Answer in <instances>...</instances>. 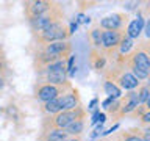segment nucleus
Instances as JSON below:
<instances>
[{"label": "nucleus", "instance_id": "1", "mask_svg": "<svg viewBox=\"0 0 150 141\" xmlns=\"http://www.w3.org/2000/svg\"><path fill=\"white\" fill-rule=\"evenodd\" d=\"M81 118H86V110L83 108V105H80L78 108H75L72 111H59L56 115L45 116L42 119V129L53 127V129H63L64 130L70 122H74L75 119H81Z\"/></svg>", "mask_w": 150, "mask_h": 141}, {"label": "nucleus", "instance_id": "2", "mask_svg": "<svg viewBox=\"0 0 150 141\" xmlns=\"http://www.w3.org/2000/svg\"><path fill=\"white\" fill-rule=\"evenodd\" d=\"M69 30L64 25V22H58L50 25L47 30H44L39 35H35V39L38 42V46H45L50 42H56V41H69Z\"/></svg>", "mask_w": 150, "mask_h": 141}, {"label": "nucleus", "instance_id": "3", "mask_svg": "<svg viewBox=\"0 0 150 141\" xmlns=\"http://www.w3.org/2000/svg\"><path fill=\"white\" fill-rule=\"evenodd\" d=\"M72 88V85H63V86H56V85H50V83H44V82H36L35 85V99L42 103L58 99L61 94H64L66 91Z\"/></svg>", "mask_w": 150, "mask_h": 141}, {"label": "nucleus", "instance_id": "4", "mask_svg": "<svg viewBox=\"0 0 150 141\" xmlns=\"http://www.w3.org/2000/svg\"><path fill=\"white\" fill-rule=\"evenodd\" d=\"M125 36L124 30L122 31H111V30H103L102 31V42H100V50L106 56L112 55L120 46L122 38Z\"/></svg>", "mask_w": 150, "mask_h": 141}, {"label": "nucleus", "instance_id": "5", "mask_svg": "<svg viewBox=\"0 0 150 141\" xmlns=\"http://www.w3.org/2000/svg\"><path fill=\"white\" fill-rule=\"evenodd\" d=\"M128 24V14L127 13H112L108 14L97 24L102 30H111V31H122L125 25Z\"/></svg>", "mask_w": 150, "mask_h": 141}, {"label": "nucleus", "instance_id": "6", "mask_svg": "<svg viewBox=\"0 0 150 141\" xmlns=\"http://www.w3.org/2000/svg\"><path fill=\"white\" fill-rule=\"evenodd\" d=\"M80 105H81V99H80L78 89L74 88V86L58 97L59 111H72L75 108H78Z\"/></svg>", "mask_w": 150, "mask_h": 141}, {"label": "nucleus", "instance_id": "7", "mask_svg": "<svg viewBox=\"0 0 150 141\" xmlns=\"http://www.w3.org/2000/svg\"><path fill=\"white\" fill-rule=\"evenodd\" d=\"M41 50H44L45 53L53 55L59 60H66L67 56L72 53V42L70 41H56V42H50L41 47Z\"/></svg>", "mask_w": 150, "mask_h": 141}, {"label": "nucleus", "instance_id": "8", "mask_svg": "<svg viewBox=\"0 0 150 141\" xmlns=\"http://www.w3.org/2000/svg\"><path fill=\"white\" fill-rule=\"evenodd\" d=\"M139 105V99H138V93L134 91H128L125 96H122L119 99V111H117L116 119H120L130 113H133L136 110V107Z\"/></svg>", "mask_w": 150, "mask_h": 141}, {"label": "nucleus", "instance_id": "9", "mask_svg": "<svg viewBox=\"0 0 150 141\" xmlns=\"http://www.w3.org/2000/svg\"><path fill=\"white\" fill-rule=\"evenodd\" d=\"M25 16L27 19H35L38 16H42L49 9L53 6V2H47V0H31V2H25Z\"/></svg>", "mask_w": 150, "mask_h": 141}, {"label": "nucleus", "instance_id": "10", "mask_svg": "<svg viewBox=\"0 0 150 141\" xmlns=\"http://www.w3.org/2000/svg\"><path fill=\"white\" fill-rule=\"evenodd\" d=\"M144 25H145V19L141 16V14H138V17L127 24V28L124 30L125 36H128L130 39H133V41L138 39L141 36V31L144 30Z\"/></svg>", "mask_w": 150, "mask_h": 141}, {"label": "nucleus", "instance_id": "11", "mask_svg": "<svg viewBox=\"0 0 150 141\" xmlns=\"http://www.w3.org/2000/svg\"><path fill=\"white\" fill-rule=\"evenodd\" d=\"M67 138V133L63 129H53V127H49V129H42L41 135H39V141H64Z\"/></svg>", "mask_w": 150, "mask_h": 141}, {"label": "nucleus", "instance_id": "12", "mask_svg": "<svg viewBox=\"0 0 150 141\" xmlns=\"http://www.w3.org/2000/svg\"><path fill=\"white\" fill-rule=\"evenodd\" d=\"M84 119H86V118L75 119L74 122H70V124L64 129L67 136H81V133L84 132Z\"/></svg>", "mask_w": 150, "mask_h": 141}, {"label": "nucleus", "instance_id": "13", "mask_svg": "<svg viewBox=\"0 0 150 141\" xmlns=\"http://www.w3.org/2000/svg\"><path fill=\"white\" fill-rule=\"evenodd\" d=\"M117 136H119L120 141H142V136H141V127H138V129L120 130V132H117Z\"/></svg>", "mask_w": 150, "mask_h": 141}, {"label": "nucleus", "instance_id": "14", "mask_svg": "<svg viewBox=\"0 0 150 141\" xmlns=\"http://www.w3.org/2000/svg\"><path fill=\"white\" fill-rule=\"evenodd\" d=\"M105 63H106V55L103 53L102 50L92 49L91 50V64H92V68L100 70V69L105 68Z\"/></svg>", "mask_w": 150, "mask_h": 141}, {"label": "nucleus", "instance_id": "15", "mask_svg": "<svg viewBox=\"0 0 150 141\" xmlns=\"http://www.w3.org/2000/svg\"><path fill=\"white\" fill-rule=\"evenodd\" d=\"M102 28L96 25L94 28H91L88 33V39L89 42L92 44V49H96V50H100V42H102Z\"/></svg>", "mask_w": 150, "mask_h": 141}, {"label": "nucleus", "instance_id": "16", "mask_svg": "<svg viewBox=\"0 0 150 141\" xmlns=\"http://www.w3.org/2000/svg\"><path fill=\"white\" fill-rule=\"evenodd\" d=\"M103 91L108 94V97L114 99V100L122 97V89L119 86H116L112 82H108V80H105V83H103Z\"/></svg>", "mask_w": 150, "mask_h": 141}, {"label": "nucleus", "instance_id": "17", "mask_svg": "<svg viewBox=\"0 0 150 141\" xmlns=\"http://www.w3.org/2000/svg\"><path fill=\"white\" fill-rule=\"evenodd\" d=\"M133 49H134V41L130 39L128 36H124V38H122V41H120V46L117 47L116 52H119V55L125 56V55H128Z\"/></svg>", "mask_w": 150, "mask_h": 141}, {"label": "nucleus", "instance_id": "18", "mask_svg": "<svg viewBox=\"0 0 150 141\" xmlns=\"http://www.w3.org/2000/svg\"><path fill=\"white\" fill-rule=\"evenodd\" d=\"M136 93H138V99H139V103H150V89H149V83L144 82L141 83L138 89H136Z\"/></svg>", "mask_w": 150, "mask_h": 141}, {"label": "nucleus", "instance_id": "19", "mask_svg": "<svg viewBox=\"0 0 150 141\" xmlns=\"http://www.w3.org/2000/svg\"><path fill=\"white\" fill-rule=\"evenodd\" d=\"M41 110L45 113V116H52L59 113V107H58V99H53V100H49L45 103H42Z\"/></svg>", "mask_w": 150, "mask_h": 141}, {"label": "nucleus", "instance_id": "20", "mask_svg": "<svg viewBox=\"0 0 150 141\" xmlns=\"http://www.w3.org/2000/svg\"><path fill=\"white\" fill-rule=\"evenodd\" d=\"M6 72H8L6 60H5V58H0V77H6Z\"/></svg>", "mask_w": 150, "mask_h": 141}, {"label": "nucleus", "instance_id": "21", "mask_svg": "<svg viewBox=\"0 0 150 141\" xmlns=\"http://www.w3.org/2000/svg\"><path fill=\"white\" fill-rule=\"evenodd\" d=\"M89 22H91V19L88 16H84L83 13H80L77 16V19H75V24H89Z\"/></svg>", "mask_w": 150, "mask_h": 141}, {"label": "nucleus", "instance_id": "22", "mask_svg": "<svg viewBox=\"0 0 150 141\" xmlns=\"http://www.w3.org/2000/svg\"><path fill=\"white\" fill-rule=\"evenodd\" d=\"M98 118H100V110H96L94 111V115H92V119H91V124H97L98 122Z\"/></svg>", "mask_w": 150, "mask_h": 141}, {"label": "nucleus", "instance_id": "23", "mask_svg": "<svg viewBox=\"0 0 150 141\" xmlns=\"http://www.w3.org/2000/svg\"><path fill=\"white\" fill-rule=\"evenodd\" d=\"M97 141H120V140H119V136H117V133H114L112 136H110V138H100Z\"/></svg>", "mask_w": 150, "mask_h": 141}, {"label": "nucleus", "instance_id": "24", "mask_svg": "<svg viewBox=\"0 0 150 141\" xmlns=\"http://www.w3.org/2000/svg\"><path fill=\"white\" fill-rule=\"evenodd\" d=\"M77 28H78V24L72 22V24H70V27L67 28V30H69V35H72V33H75V30H77Z\"/></svg>", "mask_w": 150, "mask_h": 141}, {"label": "nucleus", "instance_id": "25", "mask_svg": "<svg viewBox=\"0 0 150 141\" xmlns=\"http://www.w3.org/2000/svg\"><path fill=\"white\" fill-rule=\"evenodd\" d=\"M112 102H114V99H111V97H108V99H106V100H105V102H103V103H102V107H103V108H105V110H106V108H108V107H110V105H111V103H112Z\"/></svg>", "mask_w": 150, "mask_h": 141}, {"label": "nucleus", "instance_id": "26", "mask_svg": "<svg viewBox=\"0 0 150 141\" xmlns=\"http://www.w3.org/2000/svg\"><path fill=\"white\" fill-rule=\"evenodd\" d=\"M64 141H83L81 136H67Z\"/></svg>", "mask_w": 150, "mask_h": 141}, {"label": "nucleus", "instance_id": "27", "mask_svg": "<svg viewBox=\"0 0 150 141\" xmlns=\"http://www.w3.org/2000/svg\"><path fill=\"white\" fill-rule=\"evenodd\" d=\"M96 105H97V99H92L91 103H89V107H88V110H94V108H96Z\"/></svg>", "mask_w": 150, "mask_h": 141}, {"label": "nucleus", "instance_id": "28", "mask_svg": "<svg viewBox=\"0 0 150 141\" xmlns=\"http://www.w3.org/2000/svg\"><path fill=\"white\" fill-rule=\"evenodd\" d=\"M145 35H147V38L150 36V22L149 21L145 22Z\"/></svg>", "mask_w": 150, "mask_h": 141}, {"label": "nucleus", "instance_id": "29", "mask_svg": "<svg viewBox=\"0 0 150 141\" xmlns=\"http://www.w3.org/2000/svg\"><path fill=\"white\" fill-rule=\"evenodd\" d=\"M5 82H6V77H0V89H3Z\"/></svg>", "mask_w": 150, "mask_h": 141}, {"label": "nucleus", "instance_id": "30", "mask_svg": "<svg viewBox=\"0 0 150 141\" xmlns=\"http://www.w3.org/2000/svg\"><path fill=\"white\" fill-rule=\"evenodd\" d=\"M0 58H5V52H3L2 47H0Z\"/></svg>", "mask_w": 150, "mask_h": 141}, {"label": "nucleus", "instance_id": "31", "mask_svg": "<svg viewBox=\"0 0 150 141\" xmlns=\"http://www.w3.org/2000/svg\"><path fill=\"white\" fill-rule=\"evenodd\" d=\"M38 141H39V140H38Z\"/></svg>", "mask_w": 150, "mask_h": 141}]
</instances>
